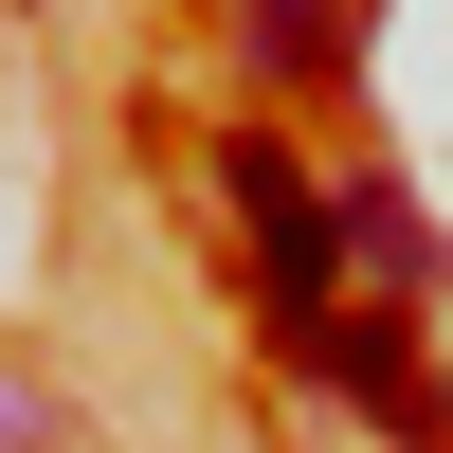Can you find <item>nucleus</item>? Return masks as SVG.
<instances>
[{"label": "nucleus", "mask_w": 453, "mask_h": 453, "mask_svg": "<svg viewBox=\"0 0 453 453\" xmlns=\"http://www.w3.org/2000/svg\"><path fill=\"white\" fill-rule=\"evenodd\" d=\"M0 453H55V418H36V399H19V381H0Z\"/></svg>", "instance_id": "5"}, {"label": "nucleus", "mask_w": 453, "mask_h": 453, "mask_svg": "<svg viewBox=\"0 0 453 453\" xmlns=\"http://www.w3.org/2000/svg\"><path fill=\"white\" fill-rule=\"evenodd\" d=\"M218 200L254 218V273H273V309H345V218H326V181L290 164L273 127H236V145H218Z\"/></svg>", "instance_id": "1"}, {"label": "nucleus", "mask_w": 453, "mask_h": 453, "mask_svg": "<svg viewBox=\"0 0 453 453\" xmlns=\"http://www.w3.org/2000/svg\"><path fill=\"white\" fill-rule=\"evenodd\" d=\"M254 73H290V91H326V73H345V0H254Z\"/></svg>", "instance_id": "3"}, {"label": "nucleus", "mask_w": 453, "mask_h": 453, "mask_svg": "<svg viewBox=\"0 0 453 453\" xmlns=\"http://www.w3.org/2000/svg\"><path fill=\"white\" fill-rule=\"evenodd\" d=\"M345 254H363V273H399V290L435 273V236H418V200H399V181H363V200H345Z\"/></svg>", "instance_id": "4"}, {"label": "nucleus", "mask_w": 453, "mask_h": 453, "mask_svg": "<svg viewBox=\"0 0 453 453\" xmlns=\"http://www.w3.org/2000/svg\"><path fill=\"white\" fill-rule=\"evenodd\" d=\"M273 345H290V363H309V381H326V399H363V418H381V435H418V453L453 435V381H435V363H418V345H399V326H381V309H273Z\"/></svg>", "instance_id": "2"}]
</instances>
